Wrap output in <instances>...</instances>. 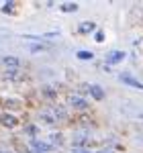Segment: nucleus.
Instances as JSON below:
<instances>
[{
  "mask_svg": "<svg viewBox=\"0 0 143 153\" xmlns=\"http://www.w3.org/2000/svg\"><path fill=\"white\" fill-rule=\"evenodd\" d=\"M78 57H80V59H90V57H92V53H88V51H80Z\"/></svg>",
  "mask_w": 143,
  "mask_h": 153,
  "instance_id": "10",
  "label": "nucleus"
},
{
  "mask_svg": "<svg viewBox=\"0 0 143 153\" xmlns=\"http://www.w3.org/2000/svg\"><path fill=\"white\" fill-rule=\"evenodd\" d=\"M123 57H125L123 51H110V53L107 55V63H117V61H121Z\"/></svg>",
  "mask_w": 143,
  "mask_h": 153,
  "instance_id": "3",
  "label": "nucleus"
},
{
  "mask_svg": "<svg viewBox=\"0 0 143 153\" xmlns=\"http://www.w3.org/2000/svg\"><path fill=\"white\" fill-rule=\"evenodd\" d=\"M0 153H6V151H0Z\"/></svg>",
  "mask_w": 143,
  "mask_h": 153,
  "instance_id": "16",
  "label": "nucleus"
},
{
  "mask_svg": "<svg viewBox=\"0 0 143 153\" xmlns=\"http://www.w3.org/2000/svg\"><path fill=\"white\" fill-rule=\"evenodd\" d=\"M2 61H4V65H8V68H16V65H19V59L16 57H4Z\"/></svg>",
  "mask_w": 143,
  "mask_h": 153,
  "instance_id": "6",
  "label": "nucleus"
},
{
  "mask_svg": "<svg viewBox=\"0 0 143 153\" xmlns=\"http://www.w3.org/2000/svg\"><path fill=\"white\" fill-rule=\"evenodd\" d=\"M90 94H92V98H94V100H102V98H104V90H102L100 86L92 84V86H90Z\"/></svg>",
  "mask_w": 143,
  "mask_h": 153,
  "instance_id": "2",
  "label": "nucleus"
},
{
  "mask_svg": "<svg viewBox=\"0 0 143 153\" xmlns=\"http://www.w3.org/2000/svg\"><path fill=\"white\" fill-rule=\"evenodd\" d=\"M135 45H137V49H139V51L143 53V37L139 39V41H137V43H135Z\"/></svg>",
  "mask_w": 143,
  "mask_h": 153,
  "instance_id": "11",
  "label": "nucleus"
},
{
  "mask_svg": "<svg viewBox=\"0 0 143 153\" xmlns=\"http://www.w3.org/2000/svg\"><path fill=\"white\" fill-rule=\"evenodd\" d=\"M72 104L78 106V108H86V106H88V102H84L82 98H72Z\"/></svg>",
  "mask_w": 143,
  "mask_h": 153,
  "instance_id": "7",
  "label": "nucleus"
},
{
  "mask_svg": "<svg viewBox=\"0 0 143 153\" xmlns=\"http://www.w3.org/2000/svg\"><path fill=\"white\" fill-rule=\"evenodd\" d=\"M121 82H123V84H129V86H133V88H143V84L139 82V80L131 78L129 74H121Z\"/></svg>",
  "mask_w": 143,
  "mask_h": 153,
  "instance_id": "1",
  "label": "nucleus"
},
{
  "mask_svg": "<svg viewBox=\"0 0 143 153\" xmlns=\"http://www.w3.org/2000/svg\"><path fill=\"white\" fill-rule=\"evenodd\" d=\"M0 123H2L4 127H14V125H16V118H14V117H8V114H4V117L0 118Z\"/></svg>",
  "mask_w": 143,
  "mask_h": 153,
  "instance_id": "4",
  "label": "nucleus"
},
{
  "mask_svg": "<svg viewBox=\"0 0 143 153\" xmlns=\"http://www.w3.org/2000/svg\"><path fill=\"white\" fill-rule=\"evenodd\" d=\"M74 153H88V151H84V149H76Z\"/></svg>",
  "mask_w": 143,
  "mask_h": 153,
  "instance_id": "14",
  "label": "nucleus"
},
{
  "mask_svg": "<svg viewBox=\"0 0 143 153\" xmlns=\"http://www.w3.org/2000/svg\"><path fill=\"white\" fill-rule=\"evenodd\" d=\"M94 29H96L94 23H82L80 25V33H84V35H86V33H92Z\"/></svg>",
  "mask_w": 143,
  "mask_h": 153,
  "instance_id": "5",
  "label": "nucleus"
},
{
  "mask_svg": "<svg viewBox=\"0 0 143 153\" xmlns=\"http://www.w3.org/2000/svg\"><path fill=\"white\" fill-rule=\"evenodd\" d=\"M2 10H4V12H10L12 10V4H4V6H2Z\"/></svg>",
  "mask_w": 143,
  "mask_h": 153,
  "instance_id": "13",
  "label": "nucleus"
},
{
  "mask_svg": "<svg viewBox=\"0 0 143 153\" xmlns=\"http://www.w3.org/2000/svg\"><path fill=\"white\" fill-rule=\"evenodd\" d=\"M100 153H112V151H110V149H108V151H100Z\"/></svg>",
  "mask_w": 143,
  "mask_h": 153,
  "instance_id": "15",
  "label": "nucleus"
},
{
  "mask_svg": "<svg viewBox=\"0 0 143 153\" xmlns=\"http://www.w3.org/2000/svg\"><path fill=\"white\" fill-rule=\"evenodd\" d=\"M102 39H104V33H102V31H98V33H96V41H102Z\"/></svg>",
  "mask_w": 143,
  "mask_h": 153,
  "instance_id": "12",
  "label": "nucleus"
},
{
  "mask_svg": "<svg viewBox=\"0 0 143 153\" xmlns=\"http://www.w3.org/2000/svg\"><path fill=\"white\" fill-rule=\"evenodd\" d=\"M33 147H37V149H41V151H47V149H51L47 143H41V141H33Z\"/></svg>",
  "mask_w": 143,
  "mask_h": 153,
  "instance_id": "8",
  "label": "nucleus"
},
{
  "mask_svg": "<svg viewBox=\"0 0 143 153\" xmlns=\"http://www.w3.org/2000/svg\"><path fill=\"white\" fill-rule=\"evenodd\" d=\"M61 10H66V12H76V10H78V6H76V4H63V6H61Z\"/></svg>",
  "mask_w": 143,
  "mask_h": 153,
  "instance_id": "9",
  "label": "nucleus"
}]
</instances>
